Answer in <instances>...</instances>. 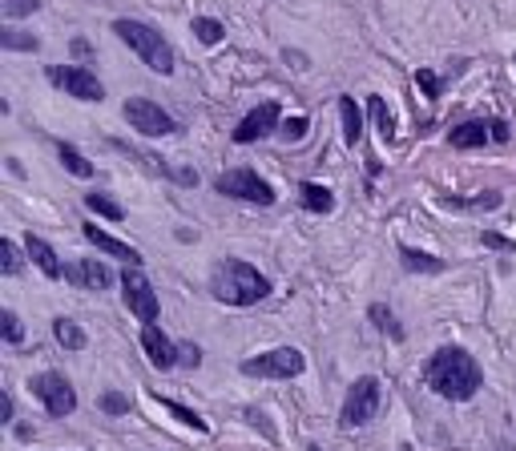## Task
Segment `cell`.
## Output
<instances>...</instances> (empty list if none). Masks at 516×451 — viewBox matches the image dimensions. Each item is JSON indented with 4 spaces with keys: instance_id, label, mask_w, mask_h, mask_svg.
<instances>
[{
    "instance_id": "obj_2",
    "label": "cell",
    "mask_w": 516,
    "mask_h": 451,
    "mask_svg": "<svg viewBox=\"0 0 516 451\" xmlns=\"http://www.w3.org/2000/svg\"><path fill=\"white\" fill-rule=\"evenodd\" d=\"M210 294L226 306H254L271 294V278L258 274V266L242 262V258H222L210 270Z\"/></svg>"
},
{
    "instance_id": "obj_35",
    "label": "cell",
    "mask_w": 516,
    "mask_h": 451,
    "mask_svg": "<svg viewBox=\"0 0 516 451\" xmlns=\"http://www.w3.org/2000/svg\"><path fill=\"white\" fill-rule=\"evenodd\" d=\"M177 362H182V367H190V370H198L202 367V351L194 343H182V346H177Z\"/></svg>"
},
{
    "instance_id": "obj_3",
    "label": "cell",
    "mask_w": 516,
    "mask_h": 451,
    "mask_svg": "<svg viewBox=\"0 0 516 451\" xmlns=\"http://www.w3.org/2000/svg\"><path fill=\"white\" fill-rule=\"evenodd\" d=\"M113 32H117V37L125 40V45L133 48V53L142 56L153 72H161V77H169V72H174V48H169V40L161 37L153 24L121 16V21H113Z\"/></svg>"
},
{
    "instance_id": "obj_24",
    "label": "cell",
    "mask_w": 516,
    "mask_h": 451,
    "mask_svg": "<svg viewBox=\"0 0 516 451\" xmlns=\"http://www.w3.org/2000/svg\"><path fill=\"white\" fill-rule=\"evenodd\" d=\"M0 48H8V53H37L40 40L24 29H0Z\"/></svg>"
},
{
    "instance_id": "obj_28",
    "label": "cell",
    "mask_w": 516,
    "mask_h": 451,
    "mask_svg": "<svg viewBox=\"0 0 516 451\" xmlns=\"http://www.w3.org/2000/svg\"><path fill=\"white\" fill-rule=\"evenodd\" d=\"M0 330H4V343L8 346H21L24 343V322L16 311H0Z\"/></svg>"
},
{
    "instance_id": "obj_25",
    "label": "cell",
    "mask_w": 516,
    "mask_h": 451,
    "mask_svg": "<svg viewBox=\"0 0 516 451\" xmlns=\"http://www.w3.org/2000/svg\"><path fill=\"white\" fill-rule=\"evenodd\" d=\"M153 399H158L161 407H166L169 415H174V419H177V423H182V427H194V431H210V423H206V419L198 415V411L182 407V403H177V399H161V395H153Z\"/></svg>"
},
{
    "instance_id": "obj_21",
    "label": "cell",
    "mask_w": 516,
    "mask_h": 451,
    "mask_svg": "<svg viewBox=\"0 0 516 451\" xmlns=\"http://www.w3.org/2000/svg\"><path fill=\"white\" fill-rule=\"evenodd\" d=\"M367 109H371V121H375V129H379V141L391 145L395 141V117H391V109H387V101L379 93H371Z\"/></svg>"
},
{
    "instance_id": "obj_40",
    "label": "cell",
    "mask_w": 516,
    "mask_h": 451,
    "mask_svg": "<svg viewBox=\"0 0 516 451\" xmlns=\"http://www.w3.org/2000/svg\"><path fill=\"white\" fill-rule=\"evenodd\" d=\"M73 53H77V56H89L93 48H89V40H85V37H77V40H73Z\"/></svg>"
},
{
    "instance_id": "obj_6",
    "label": "cell",
    "mask_w": 516,
    "mask_h": 451,
    "mask_svg": "<svg viewBox=\"0 0 516 451\" xmlns=\"http://www.w3.org/2000/svg\"><path fill=\"white\" fill-rule=\"evenodd\" d=\"M214 190L226 193V198H238V201H254V206H274V185L266 177H258L254 169L238 166V169H226V174L214 177Z\"/></svg>"
},
{
    "instance_id": "obj_27",
    "label": "cell",
    "mask_w": 516,
    "mask_h": 451,
    "mask_svg": "<svg viewBox=\"0 0 516 451\" xmlns=\"http://www.w3.org/2000/svg\"><path fill=\"white\" fill-rule=\"evenodd\" d=\"M190 32L202 40V45H218V40L226 37V29H222V21H214V16H194V24H190Z\"/></svg>"
},
{
    "instance_id": "obj_41",
    "label": "cell",
    "mask_w": 516,
    "mask_h": 451,
    "mask_svg": "<svg viewBox=\"0 0 516 451\" xmlns=\"http://www.w3.org/2000/svg\"><path fill=\"white\" fill-rule=\"evenodd\" d=\"M306 451H322V447H319V443H311V447H306Z\"/></svg>"
},
{
    "instance_id": "obj_14",
    "label": "cell",
    "mask_w": 516,
    "mask_h": 451,
    "mask_svg": "<svg viewBox=\"0 0 516 451\" xmlns=\"http://www.w3.org/2000/svg\"><path fill=\"white\" fill-rule=\"evenodd\" d=\"M85 242L89 246H97L101 250V254H109V258H121V262L125 266H142V254H137L133 246H129V242H121V238H113V234H105L101 226H85Z\"/></svg>"
},
{
    "instance_id": "obj_5",
    "label": "cell",
    "mask_w": 516,
    "mask_h": 451,
    "mask_svg": "<svg viewBox=\"0 0 516 451\" xmlns=\"http://www.w3.org/2000/svg\"><path fill=\"white\" fill-rule=\"evenodd\" d=\"M379 403H383V387H379V379L359 375L351 383V391H347L339 419H343V427H367L371 419L379 415Z\"/></svg>"
},
{
    "instance_id": "obj_37",
    "label": "cell",
    "mask_w": 516,
    "mask_h": 451,
    "mask_svg": "<svg viewBox=\"0 0 516 451\" xmlns=\"http://www.w3.org/2000/svg\"><path fill=\"white\" fill-rule=\"evenodd\" d=\"M484 246H492V250H516V242L500 238V234H484Z\"/></svg>"
},
{
    "instance_id": "obj_18",
    "label": "cell",
    "mask_w": 516,
    "mask_h": 451,
    "mask_svg": "<svg viewBox=\"0 0 516 451\" xmlns=\"http://www.w3.org/2000/svg\"><path fill=\"white\" fill-rule=\"evenodd\" d=\"M298 201H303V209H311V214H331V209H335V193L319 182L298 185Z\"/></svg>"
},
{
    "instance_id": "obj_11",
    "label": "cell",
    "mask_w": 516,
    "mask_h": 451,
    "mask_svg": "<svg viewBox=\"0 0 516 451\" xmlns=\"http://www.w3.org/2000/svg\"><path fill=\"white\" fill-rule=\"evenodd\" d=\"M279 125H282V109H279V101H262V105H254V109H250L246 117L238 121V125H234V145L262 141V137L279 133Z\"/></svg>"
},
{
    "instance_id": "obj_4",
    "label": "cell",
    "mask_w": 516,
    "mask_h": 451,
    "mask_svg": "<svg viewBox=\"0 0 516 451\" xmlns=\"http://www.w3.org/2000/svg\"><path fill=\"white\" fill-rule=\"evenodd\" d=\"M238 370L250 379H298L306 370V359L298 346H274V351H262L254 359H242Z\"/></svg>"
},
{
    "instance_id": "obj_34",
    "label": "cell",
    "mask_w": 516,
    "mask_h": 451,
    "mask_svg": "<svg viewBox=\"0 0 516 451\" xmlns=\"http://www.w3.org/2000/svg\"><path fill=\"white\" fill-rule=\"evenodd\" d=\"M4 16H32L40 8V0H0Z\"/></svg>"
},
{
    "instance_id": "obj_29",
    "label": "cell",
    "mask_w": 516,
    "mask_h": 451,
    "mask_svg": "<svg viewBox=\"0 0 516 451\" xmlns=\"http://www.w3.org/2000/svg\"><path fill=\"white\" fill-rule=\"evenodd\" d=\"M21 266H24V258H21V250H16V242L4 238L0 242V270L13 278V274H21Z\"/></svg>"
},
{
    "instance_id": "obj_33",
    "label": "cell",
    "mask_w": 516,
    "mask_h": 451,
    "mask_svg": "<svg viewBox=\"0 0 516 451\" xmlns=\"http://www.w3.org/2000/svg\"><path fill=\"white\" fill-rule=\"evenodd\" d=\"M416 85L424 89L427 101H435V97H440V77H435L432 69H416Z\"/></svg>"
},
{
    "instance_id": "obj_26",
    "label": "cell",
    "mask_w": 516,
    "mask_h": 451,
    "mask_svg": "<svg viewBox=\"0 0 516 451\" xmlns=\"http://www.w3.org/2000/svg\"><path fill=\"white\" fill-rule=\"evenodd\" d=\"M85 206L93 209L97 217H109V222H121V217H125V209H121L117 201L109 198V193H97V190H93V193H85Z\"/></svg>"
},
{
    "instance_id": "obj_7",
    "label": "cell",
    "mask_w": 516,
    "mask_h": 451,
    "mask_svg": "<svg viewBox=\"0 0 516 451\" xmlns=\"http://www.w3.org/2000/svg\"><path fill=\"white\" fill-rule=\"evenodd\" d=\"M121 117H125L129 129H137L142 137H169V133H177V121L169 117L158 101H150V97H125V105H121Z\"/></svg>"
},
{
    "instance_id": "obj_13",
    "label": "cell",
    "mask_w": 516,
    "mask_h": 451,
    "mask_svg": "<svg viewBox=\"0 0 516 451\" xmlns=\"http://www.w3.org/2000/svg\"><path fill=\"white\" fill-rule=\"evenodd\" d=\"M142 351H145V359H150L158 370L177 367V343L161 335V327H153V322H145V327H142Z\"/></svg>"
},
{
    "instance_id": "obj_17",
    "label": "cell",
    "mask_w": 516,
    "mask_h": 451,
    "mask_svg": "<svg viewBox=\"0 0 516 451\" xmlns=\"http://www.w3.org/2000/svg\"><path fill=\"white\" fill-rule=\"evenodd\" d=\"M339 117H343V141L351 145H359L363 141V113H359V105H355V97H339Z\"/></svg>"
},
{
    "instance_id": "obj_9",
    "label": "cell",
    "mask_w": 516,
    "mask_h": 451,
    "mask_svg": "<svg viewBox=\"0 0 516 451\" xmlns=\"http://www.w3.org/2000/svg\"><path fill=\"white\" fill-rule=\"evenodd\" d=\"M48 85H56L64 97H77V101H105V85L85 64H48Z\"/></svg>"
},
{
    "instance_id": "obj_36",
    "label": "cell",
    "mask_w": 516,
    "mask_h": 451,
    "mask_svg": "<svg viewBox=\"0 0 516 451\" xmlns=\"http://www.w3.org/2000/svg\"><path fill=\"white\" fill-rule=\"evenodd\" d=\"M246 419H250V423H254V427H262V431H266V439H274V427H271V423H266V415H262V411L246 407Z\"/></svg>"
},
{
    "instance_id": "obj_1",
    "label": "cell",
    "mask_w": 516,
    "mask_h": 451,
    "mask_svg": "<svg viewBox=\"0 0 516 451\" xmlns=\"http://www.w3.org/2000/svg\"><path fill=\"white\" fill-rule=\"evenodd\" d=\"M424 383L432 387L440 399L468 403L484 387V370L464 346H440V351L424 362Z\"/></svg>"
},
{
    "instance_id": "obj_19",
    "label": "cell",
    "mask_w": 516,
    "mask_h": 451,
    "mask_svg": "<svg viewBox=\"0 0 516 451\" xmlns=\"http://www.w3.org/2000/svg\"><path fill=\"white\" fill-rule=\"evenodd\" d=\"M400 262H403V270H411V274H440L443 270V258L424 254V250H416V246H400Z\"/></svg>"
},
{
    "instance_id": "obj_31",
    "label": "cell",
    "mask_w": 516,
    "mask_h": 451,
    "mask_svg": "<svg viewBox=\"0 0 516 451\" xmlns=\"http://www.w3.org/2000/svg\"><path fill=\"white\" fill-rule=\"evenodd\" d=\"M367 314H371V322H375V327H379V330H391V338H403V330H400V327H395V314H391V311H387V306H379V302H375V306H371V311H367Z\"/></svg>"
},
{
    "instance_id": "obj_16",
    "label": "cell",
    "mask_w": 516,
    "mask_h": 451,
    "mask_svg": "<svg viewBox=\"0 0 516 451\" xmlns=\"http://www.w3.org/2000/svg\"><path fill=\"white\" fill-rule=\"evenodd\" d=\"M24 250H29V258L40 266V274H45V278H64L61 258H56V250L48 246L40 234H24Z\"/></svg>"
},
{
    "instance_id": "obj_22",
    "label": "cell",
    "mask_w": 516,
    "mask_h": 451,
    "mask_svg": "<svg viewBox=\"0 0 516 451\" xmlns=\"http://www.w3.org/2000/svg\"><path fill=\"white\" fill-rule=\"evenodd\" d=\"M53 338L64 346V351H85V343H89L85 330H81L73 319H64V314H61V319H53Z\"/></svg>"
},
{
    "instance_id": "obj_39",
    "label": "cell",
    "mask_w": 516,
    "mask_h": 451,
    "mask_svg": "<svg viewBox=\"0 0 516 451\" xmlns=\"http://www.w3.org/2000/svg\"><path fill=\"white\" fill-rule=\"evenodd\" d=\"M282 61H287V64L295 61V69H306V56H303V53H290V48H287V53H282Z\"/></svg>"
},
{
    "instance_id": "obj_15",
    "label": "cell",
    "mask_w": 516,
    "mask_h": 451,
    "mask_svg": "<svg viewBox=\"0 0 516 451\" xmlns=\"http://www.w3.org/2000/svg\"><path fill=\"white\" fill-rule=\"evenodd\" d=\"M452 149H476L484 141H496V121H464L448 133Z\"/></svg>"
},
{
    "instance_id": "obj_8",
    "label": "cell",
    "mask_w": 516,
    "mask_h": 451,
    "mask_svg": "<svg viewBox=\"0 0 516 451\" xmlns=\"http://www.w3.org/2000/svg\"><path fill=\"white\" fill-rule=\"evenodd\" d=\"M29 391L37 395L40 407H45L53 419H64V415L77 411V391H73V383L64 375H56V370H40V375H32Z\"/></svg>"
},
{
    "instance_id": "obj_42",
    "label": "cell",
    "mask_w": 516,
    "mask_h": 451,
    "mask_svg": "<svg viewBox=\"0 0 516 451\" xmlns=\"http://www.w3.org/2000/svg\"><path fill=\"white\" fill-rule=\"evenodd\" d=\"M512 64H516V56H512Z\"/></svg>"
},
{
    "instance_id": "obj_23",
    "label": "cell",
    "mask_w": 516,
    "mask_h": 451,
    "mask_svg": "<svg viewBox=\"0 0 516 451\" xmlns=\"http://www.w3.org/2000/svg\"><path fill=\"white\" fill-rule=\"evenodd\" d=\"M56 157H61V166L69 169L73 177H93V161L85 157V153L77 149V145H69V141H61L56 145Z\"/></svg>"
},
{
    "instance_id": "obj_20",
    "label": "cell",
    "mask_w": 516,
    "mask_h": 451,
    "mask_svg": "<svg viewBox=\"0 0 516 451\" xmlns=\"http://www.w3.org/2000/svg\"><path fill=\"white\" fill-rule=\"evenodd\" d=\"M500 193L488 190V193H472V198H440L443 209H476V214H488V209H500Z\"/></svg>"
},
{
    "instance_id": "obj_30",
    "label": "cell",
    "mask_w": 516,
    "mask_h": 451,
    "mask_svg": "<svg viewBox=\"0 0 516 451\" xmlns=\"http://www.w3.org/2000/svg\"><path fill=\"white\" fill-rule=\"evenodd\" d=\"M306 129H311V121H306V117H287L279 125V137H282V141H303Z\"/></svg>"
},
{
    "instance_id": "obj_38",
    "label": "cell",
    "mask_w": 516,
    "mask_h": 451,
    "mask_svg": "<svg viewBox=\"0 0 516 451\" xmlns=\"http://www.w3.org/2000/svg\"><path fill=\"white\" fill-rule=\"evenodd\" d=\"M13 411H16L13 407V395L4 391V399H0V415H4V423H13Z\"/></svg>"
},
{
    "instance_id": "obj_32",
    "label": "cell",
    "mask_w": 516,
    "mask_h": 451,
    "mask_svg": "<svg viewBox=\"0 0 516 451\" xmlns=\"http://www.w3.org/2000/svg\"><path fill=\"white\" fill-rule=\"evenodd\" d=\"M101 411H105V415H125V411H129V395L105 391V395H101Z\"/></svg>"
},
{
    "instance_id": "obj_12",
    "label": "cell",
    "mask_w": 516,
    "mask_h": 451,
    "mask_svg": "<svg viewBox=\"0 0 516 451\" xmlns=\"http://www.w3.org/2000/svg\"><path fill=\"white\" fill-rule=\"evenodd\" d=\"M64 282L77 290H109L113 286V270L105 262H97V258H73L69 266H64Z\"/></svg>"
},
{
    "instance_id": "obj_10",
    "label": "cell",
    "mask_w": 516,
    "mask_h": 451,
    "mask_svg": "<svg viewBox=\"0 0 516 451\" xmlns=\"http://www.w3.org/2000/svg\"><path fill=\"white\" fill-rule=\"evenodd\" d=\"M121 298H125L129 314H137L142 322H153V319H158V311H161V302H158V294H153L150 278H145L137 266H129V270L121 274Z\"/></svg>"
}]
</instances>
